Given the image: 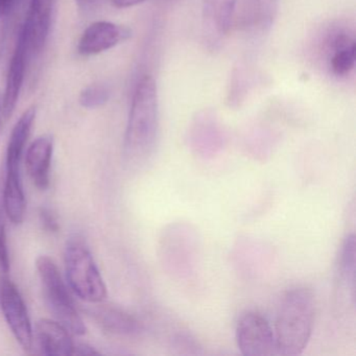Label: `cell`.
I'll return each mask as SVG.
<instances>
[{
  "label": "cell",
  "mask_w": 356,
  "mask_h": 356,
  "mask_svg": "<svg viewBox=\"0 0 356 356\" xmlns=\"http://www.w3.org/2000/svg\"><path fill=\"white\" fill-rule=\"evenodd\" d=\"M159 134V99L155 79L143 76L131 102L124 134V153L132 165H143L155 151Z\"/></svg>",
  "instance_id": "cell-1"
},
{
  "label": "cell",
  "mask_w": 356,
  "mask_h": 356,
  "mask_svg": "<svg viewBox=\"0 0 356 356\" xmlns=\"http://www.w3.org/2000/svg\"><path fill=\"white\" fill-rule=\"evenodd\" d=\"M316 302L312 289L293 287L283 296L275 324L277 354L297 356L306 349L314 330Z\"/></svg>",
  "instance_id": "cell-2"
},
{
  "label": "cell",
  "mask_w": 356,
  "mask_h": 356,
  "mask_svg": "<svg viewBox=\"0 0 356 356\" xmlns=\"http://www.w3.org/2000/svg\"><path fill=\"white\" fill-rule=\"evenodd\" d=\"M67 281L76 296L90 303H99L107 296L105 282L85 241L74 236L65 248Z\"/></svg>",
  "instance_id": "cell-3"
},
{
  "label": "cell",
  "mask_w": 356,
  "mask_h": 356,
  "mask_svg": "<svg viewBox=\"0 0 356 356\" xmlns=\"http://www.w3.org/2000/svg\"><path fill=\"white\" fill-rule=\"evenodd\" d=\"M37 270L44 289L45 301L57 322L70 333L85 334L86 326L55 262L47 256H41L37 260Z\"/></svg>",
  "instance_id": "cell-4"
},
{
  "label": "cell",
  "mask_w": 356,
  "mask_h": 356,
  "mask_svg": "<svg viewBox=\"0 0 356 356\" xmlns=\"http://www.w3.org/2000/svg\"><path fill=\"white\" fill-rule=\"evenodd\" d=\"M236 343L245 356L277 354L276 339L268 321L257 312H245L238 318L235 330Z\"/></svg>",
  "instance_id": "cell-5"
},
{
  "label": "cell",
  "mask_w": 356,
  "mask_h": 356,
  "mask_svg": "<svg viewBox=\"0 0 356 356\" xmlns=\"http://www.w3.org/2000/svg\"><path fill=\"white\" fill-rule=\"evenodd\" d=\"M57 0H30L26 22L20 31L29 57L42 53L51 34Z\"/></svg>",
  "instance_id": "cell-6"
},
{
  "label": "cell",
  "mask_w": 356,
  "mask_h": 356,
  "mask_svg": "<svg viewBox=\"0 0 356 356\" xmlns=\"http://www.w3.org/2000/svg\"><path fill=\"white\" fill-rule=\"evenodd\" d=\"M0 304L16 341L26 351L32 349L34 333L28 309L17 286L9 279L3 281L0 289Z\"/></svg>",
  "instance_id": "cell-7"
},
{
  "label": "cell",
  "mask_w": 356,
  "mask_h": 356,
  "mask_svg": "<svg viewBox=\"0 0 356 356\" xmlns=\"http://www.w3.org/2000/svg\"><path fill=\"white\" fill-rule=\"evenodd\" d=\"M238 0H203L202 24L206 43L220 47L232 28Z\"/></svg>",
  "instance_id": "cell-8"
},
{
  "label": "cell",
  "mask_w": 356,
  "mask_h": 356,
  "mask_svg": "<svg viewBox=\"0 0 356 356\" xmlns=\"http://www.w3.org/2000/svg\"><path fill=\"white\" fill-rule=\"evenodd\" d=\"M132 31L109 22H97L88 26L81 36L78 51L82 56H95L109 51L129 40Z\"/></svg>",
  "instance_id": "cell-9"
},
{
  "label": "cell",
  "mask_w": 356,
  "mask_h": 356,
  "mask_svg": "<svg viewBox=\"0 0 356 356\" xmlns=\"http://www.w3.org/2000/svg\"><path fill=\"white\" fill-rule=\"evenodd\" d=\"M237 22L245 32H268L278 13L279 0H239Z\"/></svg>",
  "instance_id": "cell-10"
},
{
  "label": "cell",
  "mask_w": 356,
  "mask_h": 356,
  "mask_svg": "<svg viewBox=\"0 0 356 356\" xmlns=\"http://www.w3.org/2000/svg\"><path fill=\"white\" fill-rule=\"evenodd\" d=\"M29 53L24 44L22 37L18 36L15 51L12 56L6 79L5 92H3L1 113L5 120H9L15 111L19 99L20 92L24 86L26 78V63H28Z\"/></svg>",
  "instance_id": "cell-11"
},
{
  "label": "cell",
  "mask_w": 356,
  "mask_h": 356,
  "mask_svg": "<svg viewBox=\"0 0 356 356\" xmlns=\"http://www.w3.org/2000/svg\"><path fill=\"white\" fill-rule=\"evenodd\" d=\"M35 339L45 355L67 356L74 353V343L70 331L57 321L47 318L38 321Z\"/></svg>",
  "instance_id": "cell-12"
},
{
  "label": "cell",
  "mask_w": 356,
  "mask_h": 356,
  "mask_svg": "<svg viewBox=\"0 0 356 356\" xmlns=\"http://www.w3.org/2000/svg\"><path fill=\"white\" fill-rule=\"evenodd\" d=\"M53 151V138L47 135L38 137L26 151V170L35 186L41 191H45L49 185V170Z\"/></svg>",
  "instance_id": "cell-13"
},
{
  "label": "cell",
  "mask_w": 356,
  "mask_h": 356,
  "mask_svg": "<svg viewBox=\"0 0 356 356\" xmlns=\"http://www.w3.org/2000/svg\"><path fill=\"white\" fill-rule=\"evenodd\" d=\"M329 68L337 78L347 76L355 67L356 43L354 37L346 31L331 35L328 42Z\"/></svg>",
  "instance_id": "cell-14"
},
{
  "label": "cell",
  "mask_w": 356,
  "mask_h": 356,
  "mask_svg": "<svg viewBox=\"0 0 356 356\" xmlns=\"http://www.w3.org/2000/svg\"><path fill=\"white\" fill-rule=\"evenodd\" d=\"M92 314L97 323L113 334L137 337L143 333V324L120 308L103 305L93 309Z\"/></svg>",
  "instance_id": "cell-15"
},
{
  "label": "cell",
  "mask_w": 356,
  "mask_h": 356,
  "mask_svg": "<svg viewBox=\"0 0 356 356\" xmlns=\"http://www.w3.org/2000/svg\"><path fill=\"white\" fill-rule=\"evenodd\" d=\"M37 108L35 106L28 108L14 126L7 149L8 172H20L22 154L34 126Z\"/></svg>",
  "instance_id": "cell-16"
},
{
  "label": "cell",
  "mask_w": 356,
  "mask_h": 356,
  "mask_svg": "<svg viewBox=\"0 0 356 356\" xmlns=\"http://www.w3.org/2000/svg\"><path fill=\"white\" fill-rule=\"evenodd\" d=\"M26 197L20 172H8L3 187V207L13 224H22L26 216Z\"/></svg>",
  "instance_id": "cell-17"
},
{
  "label": "cell",
  "mask_w": 356,
  "mask_h": 356,
  "mask_svg": "<svg viewBox=\"0 0 356 356\" xmlns=\"http://www.w3.org/2000/svg\"><path fill=\"white\" fill-rule=\"evenodd\" d=\"M355 236L348 235L337 257V283L341 289L351 291L354 293L355 286Z\"/></svg>",
  "instance_id": "cell-18"
},
{
  "label": "cell",
  "mask_w": 356,
  "mask_h": 356,
  "mask_svg": "<svg viewBox=\"0 0 356 356\" xmlns=\"http://www.w3.org/2000/svg\"><path fill=\"white\" fill-rule=\"evenodd\" d=\"M109 99V88L105 85L95 84L83 89L79 102L82 107L95 109L107 104Z\"/></svg>",
  "instance_id": "cell-19"
},
{
  "label": "cell",
  "mask_w": 356,
  "mask_h": 356,
  "mask_svg": "<svg viewBox=\"0 0 356 356\" xmlns=\"http://www.w3.org/2000/svg\"><path fill=\"white\" fill-rule=\"evenodd\" d=\"M0 268H1V270L5 273L9 272V251H8L7 235H6L3 207L1 203H0Z\"/></svg>",
  "instance_id": "cell-20"
},
{
  "label": "cell",
  "mask_w": 356,
  "mask_h": 356,
  "mask_svg": "<svg viewBox=\"0 0 356 356\" xmlns=\"http://www.w3.org/2000/svg\"><path fill=\"white\" fill-rule=\"evenodd\" d=\"M39 218H40V222L42 224L43 228L47 232L55 233L59 230L57 218L49 208H41L39 211Z\"/></svg>",
  "instance_id": "cell-21"
},
{
  "label": "cell",
  "mask_w": 356,
  "mask_h": 356,
  "mask_svg": "<svg viewBox=\"0 0 356 356\" xmlns=\"http://www.w3.org/2000/svg\"><path fill=\"white\" fill-rule=\"evenodd\" d=\"M20 0H0V22H8Z\"/></svg>",
  "instance_id": "cell-22"
},
{
  "label": "cell",
  "mask_w": 356,
  "mask_h": 356,
  "mask_svg": "<svg viewBox=\"0 0 356 356\" xmlns=\"http://www.w3.org/2000/svg\"><path fill=\"white\" fill-rule=\"evenodd\" d=\"M106 0H76L79 10L83 13H93L104 5Z\"/></svg>",
  "instance_id": "cell-23"
},
{
  "label": "cell",
  "mask_w": 356,
  "mask_h": 356,
  "mask_svg": "<svg viewBox=\"0 0 356 356\" xmlns=\"http://www.w3.org/2000/svg\"><path fill=\"white\" fill-rule=\"evenodd\" d=\"M149 0H111L113 7L118 9H128V8L136 7Z\"/></svg>",
  "instance_id": "cell-24"
},
{
  "label": "cell",
  "mask_w": 356,
  "mask_h": 356,
  "mask_svg": "<svg viewBox=\"0 0 356 356\" xmlns=\"http://www.w3.org/2000/svg\"><path fill=\"white\" fill-rule=\"evenodd\" d=\"M92 354H99V352L91 346L87 345V343L74 345L72 355H92Z\"/></svg>",
  "instance_id": "cell-25"
}]
</instances>
